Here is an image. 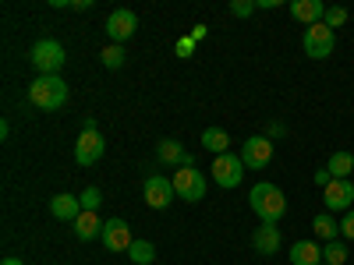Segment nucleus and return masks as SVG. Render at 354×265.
Instances as JSON below:
<instances>
[{"label": "nucleus", "instance_id": "nucleus-13", "mask_svg": "<svg viewBox=\"0 0 354 265\" xmlns=\"http://www.w3.org/2000/svg\"><path fill=\"white\" fill-rule=\"evenodd\" d=\"M156 159L163 163V166H195V156L192 153H185V145L181 141H174V138H163L160 145H156Z\"/></svg>", "mask_w": 354, "mask_h": 265}, {"label": "nucleus", "instance_id": "nucleus-3", "mask_svg": "<svg viewBox=\"0 0 354 265\" xmlns=\"http://www.w3.org/2000/svg\"><path fill=\"white\" fill-rule=\"evenodd\" d=\"M28 61H32V68H36L39 75H57V71L64 68L68 53H64V46L57 43V39H39V43L32 46V53H28Z\"/></svg>", "mask_w": 354, "mask_h": 265}, {"label": "nucleus", "instance_id": "nucleus-22", "mask_svg": "<svg viewBox=\"0 0 354 265\" xmlns=\"http://www.w3.org/2000/svg\"><path fill=\"white\" fill-rule=\"evenodd\" d=\"M128 258H131V265H153L156 262V244L153 241H135L128 248Z\"/></svg>", "mask_w": 354, "mask_h": 265}, {"label": "nucleus", "instance_id": "nucleus-5", "mask_svg": "<svg viewBox=\"0 0 354 265\" xmlns=\"http://www.w3.org/2000/svg\"><path fill=\"white\" fill-rule=\"evenodd\" d=\"M170 184H174V195L185 198V202H202V198H205V177H202V170H195V166L174 170Z\"/></svg>", "mask_w": 354, "mask_h": 265}, {"label": "nucleus", "instance_id": "nucleus-6", "mask_svg": "<svg viewBox=\"0 0 354 265\" xmlns=\"http://www.w3.org/2000/svg\"><path fill=\"white\" fill-rule=\"evenodd\" d=\"M213 181L220 184V188H238L241 181H245V159L241 156H230V153H223V156H213Z\"/></svg>", "mask_w": 354, "mask_h": 265}, {"label": "nucleus", "instance_id": "nucleus-10", "mask_svg": "<svg viewBox=\"0 0 354 265\" xmlns=\"http://www.w3.org/2000/svg\"><path fill=\"white\" fill-rule=\"evenodd\" d=\"M241 159L248 170H262V166H270L273 159V141L266 138V135H252L245 145H241Z\"/></svg>", "mask_w": 354, "mask_h": 265}, {"label": "nucleus", "instance_id": "nucleus-31", "mask_svg": "<svg viewBox=\"0 0 354 265\" xmlns=\"http://www.w3.org/2000/svg\"><path fill=\"white\" fill-rule=\"evenodd\" d=\"M330 181H333V173H330V170H315V184H319V188H326Z\"/></svg>", "mask_w": 354, "mask_h": 265}, {"label": "nucleus", "instance_id": "nucleus-15", "mask_svg": "<svg viewBox=\"0 0 354 265\" xmlns=\"http://www.w3.org/2000/svg\"><path fill=\"white\" fill-rule=\"evenodd\" d=\"M50 216L53 219H64V223H75L78 216H82V202H78V195H53L50 198Z\"/></svg>", "mask_w": 354, "mask_h": 265}, {"label": "nucleus", "instance_id": "nucleus-27", "mask_svg": "<svg viewBox=\"0 0 354 265\" xmlns=\"http://www.w3.org/2000/svg\"><path fill=\"white\" fill-rule=\"evenodd\" d=\"M195 46H198V43H195L192 36H181V39H177V43H174V53H177V57H181V61H188V57L195 53Z\"/></svg>", "mask_w": 354, "mask_h": 265}, {"label": "nucleus", "instance_id": "nucleus-25", "mask_svg": "<svg viewBox=\"0 0 354 265\" xmlns=\"http://www.w3.org/2000/svg\"><path fill=\"white\" fill-rule=\"evenodd\" d=\"M78 202H82V213H96L100 205H103V191H100V188H85V191L78 195Z\"/></svg>", "mask_w": 354, "mask_h": 265}, {"label": "nucleus", "instance_id": "nucleus-11", "mask_svg": "<svg viewBox=\"0 0 354 265\" xmlns=\"http://www.w3.org/2000/svg\"><path fill=\"white\" fill-rule=\"evenodd\" d=\"M135 28H138V18H135V11H128V8H117V11H110V18H106V36L121 46L124 39H131L135 36Z\"/></svg>", "mask_w": 354, "mask_h": 265}, {"label": "nucleus", "instance_id": "nucleus-4", "mask_svg": "<svg viewBox=\"0 0 354 265\" xmlns=\"http://www.w3.org/2000/svg\"><path fill=\"white\" fill-rule=\"evenodd\" d=\"M301 46H305V57H312V61H326V57H333L337 32H333V28H326L322 21H319V25H308Z\"/></svg>", "mask_w": 354, "mask_h": 265}, {"label": "nucleus", "instance_id": "nucleus-16", "mask_svg": "<svg viewBox=\"0 0 354 265\" xmlns=\"http://www.w3.org/2000/svg\"><path fill=\"white\" fill-rule=\"evenodd\" d=\"M252 248H255L259 255H277V251H280V226L262 223V226L252 233Z\"/></svg>", "mask_w": 354, "mask_h": 265}, {"label": "nucleus", "instance_id": "nucleus-9", "mask_svg": "<svg viewBox=\"0 0 354 265\" xmlns=\"http://www.w3.org/2000/svg\"><path fill=\"white\" fill-rule=\"evenodd\" d=\"M103 153H106V138H103L100 131H82V135H78V141H75V159H78V166L100 163Z\"/></svg>", "mask_w": 354, "mask_h": 265}, {"label": "nucleus", "instance_id": "nucleus-26", "mask_svg": "<svg viewBox=\"0 0 354 265\" xmlns=\"http://www.w3.org/2000/svg\"><path fill=\"white\" fill-rule=\"evenodd\" d=\"M347 18H351V14H347V8H326V14H322V25L337 32L340 25H347Z\"/></svg>", "mask_w": 354, "mask_h": 265}, {"label": "nucleus", "instance_id": "nucleus-8", "mask_svg": "<svg viewBox=\"0 0 354 265\" xmlns=\"http://www.w3.org/2000/svg\"><path fill=\"white\" fill-rule=\"evenodd\" d=\"M142 195H145V205H149V209H167V205L177 198V195H174V184H170V177H163V173L145 177Z\"/></svg>", "mask_w": 354, "mask_h": 265}, {"label": "nucleus", "instance_id": "nucleus-2", "mask_svg": "<svg viewBox=\"0 0 354 265\" xmlns=\"http://www.w3.org/2000/svg\"><path fill=\"white\" fill-rule=\"evenodd\" d=\"M28 99L39 110H61L68 103V81L61 75H39L28 85Z\"/></svg>", "mask_w": 354, "mask_h": 265}, {"label": "nucleus", "instance_id": "nucleus-32", "mask_svg": "<svg viewBox=\"0 0 354 265\" xmlns=\"http://www.w3.org/2000/svg\"><path fill=\"white\" fill-rule=\"evenodd\" d=\"M205 32H209L205 25H195V28H192V39H195V43H202V39H205Z\"/></svg>", "mask_w": 354, "mask_h": 265}, {"label": "nucleus", "instance_id": "nucleus-21", "mask_svg": "<svg viewBox=\"0 0 354 265\" xmlns=\"http://www.w3.org/2000/svg\"><path fill=\"white\" fill-rule=\"evenodd\" d=\"M227 145H230V135L223 128H205L202 131V149H209L213 156H223Z\"/></svg>", "mask_w": 354, "mask_h": 265}, {"label": "nucleus", "instance_id": "nucleus-19", "mask_svg": "<svg viewBox=\"0 0 354 265\" xmlns=\"http://www.w3.org/2000/svg\"><path fill=\"white\" fill-rule=\"evenodd\" d=\"M312 230H315V237L319 241H340V223H333V213H319L312 219Z\"/></svg>", "mask_w": 354, "mask_h": 265}, {"label": "nucleus", "instance_id": "nucleus-28", "mask_svg": "<svg viewBox=\"0 0 354 265\" xmlns=\"http://www.w3.org/2000/svg\"><path fill=\"white\" fill-rule=\"evenodd\" d=\"M255 8H259V4H252V0H234V4H230V14H234V18H252Z\"/></svg>", "mask_w": 354, "mask_h": 265}, {"label": "nucleus", "instance_id": "nucleus-33", "mask_svg": "<svg viewBox=\"0 0 354 265\" xmlns=\"http://www.w3.org/2000/svg\"><path fill=\"white\" fill-rule=\"evenodd\" d=\"M71 8L75 11H88V8H93V0H71Z\"/></svg>", "mask_w": 354, "mask_h": 265}, {"label": "nucleus", "instance_id": "nucleus-1", "mask_svg": "<svg viewBox=\"0 0 354 265\" xmlns=\"http://www.w3.org/2000/svg\"><path fill=\"white\" fill-rule=\"evenodd\" d=\"M248 205H252V213H255L262 223H270V226H277V223L283 219V213H287L283 191H280L277 184H270V181H259V184L248 191Z\"/></svg>", "mask_w": 354, "mask_h": 265}, {"label": "nucleus", "instance_id": "nucleus-30", "mask_svg": "<svg viewBox=\"0 0 354 265\" xmlns=\"http://www.w3.org/2000/svg\"><path fill=\"white\" fill-rule=\"evenodd\" d=\"M283 135H287V128H283L280 121H270V128H266V138L277 141V138H283Z\"/></svg>", "mask_w": 354, "mask_h": 265}, {"label": "nucleus", "instance_id": "nucleus-17", "mask_svg": "<svg viewBox=\"0 0 354 265\" xmlns=\"http://www.w3.org/2000/svg\"><path fill=\"white\" fill-rule=\"evenodd\" d=\"M290 265H322V248L315 241H298L290 248Z\"/></svg>", "mask_w": 354, "mask_h": 265}, {"label": "nucleus", "instance_id": "nucleus-29", "mask_svg": "<svg viewBox=\"0 0 354 265\" xmlns=\"http://www.w3.org/2000/svg\"><path fill=\"white\" fill-rule=\"evenodd\" d=\"M340 237L354 241V209H351V213H344V219H340Z\"/></svg>", "mask_w": 354, "mask_h": 265}, {"label": "nucleus", "instance_id": "nucleus-7", "mask_svg": "<svg viewBox=\"0 0 354 265\" xmlns=\"http://www.w3.org/2000/svg\"><path fill=\"white\" fill-rule=\"evenodd\" d=\"M322 205H326V213H351L354 209V184L333 177V181L322 188Z\"/></svg>", "mask_w": 354, "mask_h": 265}, {"label": "nucleus", "instance_id": "nucleus-20", "mask_svg": "<svg viewBox=\"0 0 354 265\" xmlns=\"http://www.w3.org/2000/svg\"><path fill=\"white\" fill-rule=\"evenodd\" d=\"M326 170L337 177V181H351V173H354V153H333L330 156V163H326Z\"/></svg>", "mask_w": 354, "mask_h": 265}, {"label": "nucleus", "instance_id": "nucleus-14", "mask_svg": "<svg viewBox=\"0 0 354 265\" xmlns=\"http://www.w3.org/2000/svg\"><path fill=\"white\" fill-rule=\"evenodd\" d=\"M322 14H326V4H322V0H290V18L301 21L305 28L308 25H319Z\"/></svg>", "mask_w": 354, "mask_h": 265}, {"label": "nucleus", "instance_id": "nucleus-18", "mask_svg": "<svg viewBox=\"0 0 354 265\" xmlns=\"http://www.w3.org/2000/svg\"><path fill=\"white\" fill-rule=\"evenodd\" d=\"M71 226H75V237L78 241H93V237H100V233H103V219L96 213H82Z\"/></svg>", "mask_w": 354, "mask_h": 265}, {"label": "nucleus", "instance_id": "nucleus-12", "mask_svg": "<svg viewBox=\"0 0 354 265\" xmlns=\"http://www.w3.org/2000/svg\"><path fill=\"white\" fill-rule=\"evenodd\" d=\"M100 241L106 244V251H128V248L135 244V237H131V226H128L124 219H117V216L103 223Z\"/></svg>", "mask_w": 354, "mask_h": 265}, {"label": "nucleus", "instance_id": "nucleus-23", "mask_svg": "<svg viewBox=\"0 0 354 265\" xmlns=\"http://www.w3.org/2000/svg\"><path fill=\"white\" fill-rule=\"evenodd\" d=\"M347 244L344 241H330V244H322V262H326V265H344L347 262Z\"/></svg>", "mask_w": 354, "mask_h": 265}, {"label": "nucleus", "instance_id": "nucleus-34", "mask_svg": "<svg viewBox=\"0 0 354 265\" xmlns=\"http://www.w3.org/2000/svg\"><path fill=\"white\" fill-rule=\"evenodd\" d=\"M0 265H25V262H21V258H4Z\"/></svg>", "mask_w": 354, "mask_h": 265}, {"label": "nucleus", "instance_id": "nucleus-24", "mask_svg": "<svg viewBox=\"0 0 354 265\" xmlns=\"http://www.w3.org/2000/svg\"><path fill=\"white\" fill-rule=\"evenodd\" d=\"M100 61H103V68H110V71H117L124 64V46H117V43H110V46H103V53H100Z\"/></svg>", "mask_w": 354, "mask_h": 265}]
</instances>
